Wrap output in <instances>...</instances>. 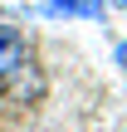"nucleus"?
<instances>
[{
	"mask_svg": "<svg viewBox=\"0 0 127 132\" xmlns=\"http://www.w3.org/2000/svg\"><path fill=\"white\" fill-rule=\"evenodd\" d=\"M44 20H108V0H39Z\"/></svg>",
	"mask_w": 127,
	"mask_h": 132,
	"instance_id": "nucleus-1",
	"label": "nucleus"
},
{
	"mask_svg": "<svg viewBox=\"0 0 127 132\" xmlns=\"http://www.w3.org/2000/svg\"><path fill=\"white\" fill-rule=\"evenodd\" d=\"M117 5H122V10H127V0H117Z\"/></svg>",
	"mask_w": 127,
	"mask_h": 132,
	"instance_id": "nucleus-4",
	"label": "nucleus"
},
{
	"mask_svg": "<svg viewBox=\"0 0 127 132\" xmlns=\"http://www.w3.org/2000/svg\"><path fill=\"white\" fill-rule=\"evenodd\" d=\"M113 59H117V69H127V39L117 44V49H113Z\"/></svg>",
	"mask_w": 127,
	"mask_h": 132,
	"instance_id": "nucleus-3",
	"label": "nucleus"
},
{
	"mask_svg": "<svg viewBox=\"0 0 127 132\" xmlns=\"http://www.w3.org/2000/svg\"><path fill=\"white\" fill-rule=\"evenodd\" d=\"M24 59H29L24 34H20L15 24H5V20H0V78H15V73L24 69Z\"/></svg>",
	"mask_w": 127,
	"mask_h": 132,
	"instance_id": "nucleus-2",
	"label": "nucleus"
}]
</instances>
